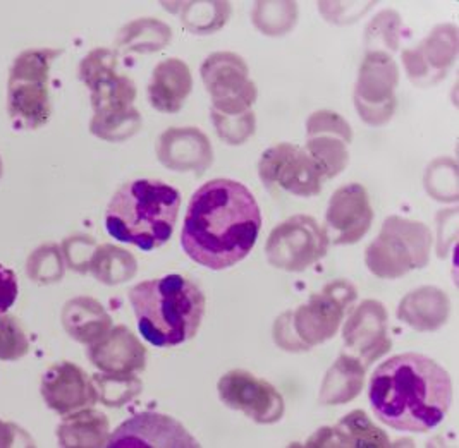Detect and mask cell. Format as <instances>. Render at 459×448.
Returning a JSON list of instances; mask_svg holds the SVG:
<instances>
[{
  "instance_id": "obj_1",
  "label": "cell",
  "mask_w": 459,
  "mask_h": 448,
  "mask_svg": "<svg viewBox=\"0 0 459 448\" xmlns=\"http://www.w3.org/2000/svg\"><path fill=\"white\" fill-rule=\"evenodd\" d=\"M260 228L262 213L250 189L232 179H213L191 196L181 246L195 263L226 270L250 254Z\"/></svg>"
},
{
  "instance_id": "obj_2",
  "label": "cell",
  "mask_w": 459,
  "mask_h": 448,
  "mask_svg": "<svg viewBox=\"0 0 459 448\" xmlns=\"http://www.w3.org/2000/svg\"><path fill=\"white\" fill-rule=\"evenodd\" d=\"M370 406L384 425L410 433H427L444 421L451 401L449 373L421 354H399L374 371Z\"/></svg>"
},
{
  "instance_id": "obj_3",
  "label": "cell",
  "mask_w": 459,
  "mask_h": 448,
  "mask_svg": "<svg viewBox=\"0 0 459 448\" xmlns=\"http://www.w3.org/2000/svg\"><path fill=\"white\" fill-rule=\"evenodd\" d=\"M140 335L155 347H174L193 339L202 325L205 296L183 275L146 280L129 290Z\"/></svg>"
},
{
  "instance_id": "obj_4",
  "label": "cell",
  "mask_w": 459,
  "mask_h": 448,
  "mask_svg": "<svg viewBox=\"0 0 459 448\" xmlns=\"http://www.w3.org/2000/svg\"><path fill=\"white\" fill-rule=\"evenodd\" d=\"M181 193L155 179L121 185L105 211V228L119 243L153 251L166 245L178 220Z\"/></svg>"
},
{
  "instance_id": "obj_5",
  "label": "cell",
  "mask_w": 459,
  "mask_h": 448,
  "mask_svg": "<svg viewBox=\"0 0 459 448\" xmlns=\"http://www.w3.org/2000/svg\"><path fill=\"white\" fill-rule=\"evenodd\" d=\"M82 80L93 91L95 119L91 131L104 140H123L138 129L140 116L133 108L134 84L116 73V57L100 48L82 62Z\"/></svg>"
},
{
  "instance_id": "obj_6",
  "label": "cell",
  "mask_w": 459,
  "mask_h": 448,
  "mask_svg": "<svg viewBox=\"0 0 459 448\" xmlns=\"http://www.w3.org/2000/svg\"><path fill=\"white\" fill-rule=\"evenodd\" d=\"M61 50L33 48L16 59L9 80V114L13 123L37 129L50 117L48 67Z\"/></svg>"
},
{
  "instance_id": "obj_7",
  "label": "cell",
  "mask_w": 459,
  "mask_h": 448,
  "mask_svg": "<svg viewBox=\"0 0 459 448\" xmlns=\"http://www.w3.org/2000/svg\"><path fill=\"white\" fill-rule=\"evenodd\" d=\"M430 234L421 224L389 219L367 251V263L378 277H399L429 260Z\"/></svg>"
},
{
  "instance_id": "obj_8",
  "label": "cell",
  "mask_w": 459,
  "mask_h": 448,
  "mask_svg": "<svg viewBox=\"0 0 459 448\" xmlns=\"http://www.w3.org/2000/svg\"><path fill=\"white\" fill-rule=\"evenodd\" d=\"M329 237L312 217L298 215L272 230L267 258L275 268L301 271L325 256Z\"/></svg>"
},
{
  "instance_id": "obj_9",
  "label": "cell",
  "mask_w": 459,
  "mask_h": 448,
  "mask_svg": "<svg viewBox=\"0 0 459 448\" xmlns=\"http://www.w3.org/2000/svg\"><path fill=\"white\" fill-rule=\"evenodd\" d=\"M260 179L269 187H281L296 196H314L322 189L324 170L314 157L296 146L282 143L262 155Z\"/></svg>"
},
{
  "instance_id": "obj_10",
  "label": "cell",
  "mask_w": 459,
  "mask_h": 448,
  "mask_svg": "<svg viewBox=\"0 0 459 448\" xmlns=\"http://www.w3.org/2000/svg\"><path fill=\"white\" fill-rule=\"evenodd\" d=\"M202 76L213 97V112L222 116L247 114L256 99L248 82V67L236 54H213L202 65Z\"/></svg>"
},
{
  "instance_id": "obj_11",
  "label": "cell",
  "mask_w": 459,
  "mask_h": 448,
  "mask_svg": "<svg viewBox=\"0 0 459 448\" xmlns=\"http://www.w3.org/2000/svg\"><path fill=\"white\" fill-rule=\"evenodd\" d=\"M219 397L228 408L241 410L262 425L275 423L284 414L282 395L269 382L243 369H234L221 378Z\"/></svg>"
},
{
  "instance_id": "obj_12",
  "label": "cell",
  "mask_w": 459,
  "mask_h": 448,
  "mask_svg": "<svg viewBox=\"0 0 459 448\" xmlns=\"http://www.w3.org/2000/svg\"><path fill=\"white\" fill-rule=\"evenodd\" d=\"M355 299V289L337 282L329 286L310 303L301 306L294 314V328L301 337V344L308 347L333 337L344 316V309Z\"/></svg>"
},
{
  "instance_id": "obj_13",
  "label": "cell",
  "mask_w": 459,
  "mask_h": 448,
  "mask_svg": "<svg viewBox=\"0 0 459 448\" xmlns=\"http://www.w3.org/2000/svg\"><path fill=\"white\" fill-rule=\"evenodd\" d=\"M110 448L119 447H200L198 442L169 416L143 412L126 421L110 436Z\"/></svg>"
},
{
  "instance_id": "obj_14",
  "label": "cell",
  "mask_w": 459,
  "mask_h": 448,
  "mask_svg": "<svg viewBox=\"0 0 459 448\" xmlns=\"http://www.w3.org/2000/svg\"><path fill=\"white\" fill-rule=\"evenodd\" d=\"M327 237L335 245H353L370 228L374 211L367 191L350 184L335 191L327 210Z\"/></svg>"
},
{
  "instance_id": "obj_15",
  "label": "cell",
  "mask_w": 459,
  "mask_h": 448,
  "mask_svg": "<svg viewBox=\"0 0 459 448\" xmlns=\"http://www.w3.org/2000/svg\"><path fill=\"white\" fill-rule=\"evenodd\" d=\"M42 395L48 408L65 414L97 402V388L82 367L59 363L42 378Z\"/></svg>"
},
{
  "instance_id": "obj_16",
  "label": "cell",
  "mask_w": 459,
  "mask_h": 448,
  "mask_svg": "<svg viewBox=\"0 0 459 448\" xmlns=\"http://www.w3.org/2000/svg\"><path fill=\"white\" fill-rule=\"evenodd\" d=\"M387 316L380 303L365 301L353 313L344 328V342L350 349L365 358V365L372 363L385 350H389L387 339Z\"/></svg>"
},
{
  "instance_id": "obj_17",
  "label": "cell",
  "mask_w": 459,
  "mask_h": 448,
  "mask_svg": "<svg viewBox=\"0 0 459 448\" xmlns=\"http://www.w3.org/2000/svg\"><path fill=\"white\" fill-rule=\"evenodd\" d=\"M88 358L102 371L129 375L145 367L146 350L131 330L116 326L90 347Z\"/></svg>"
},
{
  "instance_id": "obj_18",
  "label": "cell",
  "mask_w": 459,
  "mask_h": 448,
  "mask_svg": "<svg viewBox=\"0 0 459 448\" xmlns=\"http://www.w3.org/2000/svg\"><path fill=\"white\" fill-rule=\"evenodd\" d=\"M191 91L188 65L179 59L160 62L148 86L152 105L160 112H178Z\"/></svg>"
},
{
  "instance_id": "obj_19",
  "label": "cell",
  "mask_w": 459,
  "mask_h": 448,
  "mask_svg": "<svg viewBox=\"0 0 459 448\" xmlns=\"http://www.w3.org/2000/svg\"><path fill=\"white\" fill-rule=\"evenodd\" d=\"M63 322L67 333L83 344L97 342L110 328V316L90 297L69 301L64 307Z\"/></svg>"
},
{
  "instance_id": "obj_20",
  "label": "cell",
  "mask_w": 459,
  "mask_h": 448,
  "mask_svg": "<svg viewBox=\"0 0 459 448\" xmlns=\"http://www.w3.org/2000/svg\"><path fill=\"white\" fill-rule=\"evenodd\" d=\"M160 160L172 167L174 162L179 159V155L188 153L189 160L204 172V168L212 162V148L209 140L196 129H172L160 138L159 146Z\"/></svg>"
},
{
  "instance_id": "obj_21",
  "label": "cell",
  "mask_w": 459,
  "mask_h": 448,
  "mask_svg": "<svg viewBox=\"0 0 459 448\" xmlns=\"http://www.w3.org/2000/svg\"><path fill=\"white\" fill-rule=\"evenodd\" d=\"M107 431L108 425L102 412L83 410L64 421L59 440L64 447H102Z\"/></svg>"
},
{
  "instance_id": "obj_22",
  "label": "cell",
  "mask_w": 459,
  "mask_h": 448,
  "mask_svg": "<svg viewBox=\"0 0 459 448\" xmlns=\"http://www.w3.org/2000/svg\"><path fill=\"white\" fill-rule=\"evenodd\" d=\"M90 266L99 280L105 284H119L131 279L136 271L134 258L116 246H102L95 251Z\"/></svg>"
},
{
  "instance_id": "obj_23",
  "label": "cell",
  "mask_w": 459,
  "mask_h": 448,
  "mask_svg": "<svg viewBox=\"0 0 459 448\" xmlns=\"http://www.w3.org/2000/svg\"><path fill=\"white\" fill-rule=\"evenodd\" d=\"M93 382L97 383V395L102 399L105 406H123L142 392V382L133 375H97Z\"/></svg>"
},
{
  "instance_id": "obj_24",
  "label": "cell",
  "mask_w": 459,
  "mask_h": 448,
  "mask_svg": "<svg viewBox=\"0 0 459 448\" xmlns=\"http://www.w3.org/2000/svg\"><path fill=\"white\" fill-rule=\"evenodd\" d=\"M363 383V367L359 366V363L356 365L348 378H341L337 367H331L325 383H324V395L322 401L327 402H342V401H350L353 399L358 390L361 388Z\"/></svg>"
},
{
  "instance_id": "obj_25",
  "label": "cell",
  "mask_w": 459,
  "mask_h": 448,
  "mask_svg": "<svg viewBox=\"0 0 459 448\" xmlns=\"http://www.w3.org/2000/svg\"><path fill=\"white\" fill-rule=\"evenodd\" d=\"M30 349L26 333L14 316L0 314V359L14 361Z\"/></svg>"
},
{
  "instance_id": "obj_26",
  "label": "cell",
  "mask_w": 459,
  "mask_h": 448,
  "mask_svg": "<svg viewBox=\"0 0 459 448\" xmlns=\"http://www.w3.org/2000/svg\"><path fill=\"white\" fill-rule=\"evenodd\" d=\"M18 299V277L13 270L0 265V314H4Z\"/></svg>"
},
{
  "instance_id": "obj_27",
  "label": "cell",
  "mask_w": 459,
  "mask_h": 448,
  "mask_svg": "<svg viewBox=\"0 0 459 448\" xmlns=\"http://www.w3.org/2000/svg\"><path fill=\"white\" fill-rule=\"evenodd\" d=\"M0 177H2V160H0Z\"/></svg>"
}]
</instances>
